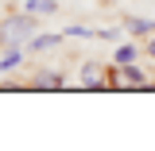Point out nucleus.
Here are the masks:
<instances>
[{
    "label": "nucleus",
    "mask_w": 155,
    "mask_h": 151,
    "mask_svg": "<svg viewBox=\"0 0 155 151\" xmlns=\"http://www.w3.org/2000/svg\"><path fill=\"white\" fill-rule=\"evenodd\" d=\"M143 85H147V77L132 62H113L109 66V89H143Z\"/></svg>",
    "instance_id": "1"
},
{
    "label": "nucleus",
    "mask_w": 155,
    "mask_h": 151,
    "mask_svg": "<svg viewBox=\"0 0 155 151\" xmlns=\"http://www.w3.org/2000/svg\"><path fill=\"white\" fill-rule=\"evenodd\" d=\"M78 85L81 89H109V70L101 62H85L81 74H78Z\"/></svg>",
    "instance_id": "2"
},
{
    "label": "nucleus",
    "mask_w": 155,
    "mask_h": 151,
    "mask_svg": "<svg viewBox=\"0 0 155 151\" xmlns=\"http://www.w3.org/2000/svg\"><path fill=\"white\" fill-rule=\"evenodd\" d=\"M31 31H35V19H31V16H16V19H8V23H4L0 43H12V47H16V39L31 35Z\"/></svg>",
    "instance_id": "3"
},
{
    "label": "nucleus",
    "mask_w": 155,
    "mask_h": 151,
    "mask_svg": "<svg viewBox=\"0 0 155 151\" xmlns=\"http://www.w3.org/2000/svg\"><path fill=\"white\" fill-rule=\"evenodd\" d=\"M124 27H128L132 35H147V31H155V19H143V16H128V19H124Z\"/></svg>",
    "instance_id": "4"
},
{
    "label": "nucleus",
    "mask_w": 155,
    "mask_h": 151,
    "mask_svg": "<svg viewBox=\"0 0 155 151\" xmlns=\"http://www.w3.org/2000/svg\"><path fill=\"white\" fill-rule=\"evenodd\" d=\"M31 85H39V89H62V85H66V77H62V74H47V70H43V74H35Z\"/></svg>",
    "instance_id": "5"
},
{
    "label": "nucleus",
    "mask_w": 155,
    "mask_h": 151,
    "mask_svg": "<svg viewBox=\"0 0 155 151\" xmlns=\"http://www.w3.org/2000/svg\"><path fill=\"white\" fill-rule=\"evenodd\" d=\"M19 62H23V51H19V47H8V54L0 58V74H8V70H16Z\"/></svg>",
    "instance_id": "6"
},
{
    "label": "nucleus",
    "mask_w": 155,
    "mask_h": 151,
    "mask_svg": "<svg viewBox=\"0 0 155 151\" xmlns=\"http://www.w3.org/2000/svg\"><path fill=\"white\" fill-rule=\"evenodd\" d=\"M23 8H27V12H31V16H43V12H47V16H51V12H58V4H54V0H27V4H23Z\"/></svg>",
    "instance_id": "7"
},
{
    "label": "nucleus",
    "mask_w": 155,
    "mask_h": 151,
    "mask_svg": "<svg viewBox=\"0 0 155 151\" xmlns=\"http://www.w3.org/2000/svg\"><path fill=\"white\" fill-rule=\"evenodd\" d=\"M58 43H62V35H35L31 39L35 51H51V47H58Z\"/></svg>",
    "instance_id": "8"
},
{
    "label": "nucleus",
    "mask_w": 155,
    "mask_h": 151,
    "mask_svg": "<svg viewBox=\"0 0 155 151\" xmlns=\"http://www.w3.org/2000/svg\"><path fill=\"white\" fill-rule=\"evenodd\" d=\"M140 58V47H120L116 51V62H136Z\"/></svg>",
    "instance_id": "9"
},
{
    "label": "nucleus",
    "mask_w": 155,
    "mask_h": 151,
    "mask_svg": "<svg viewBox=\"0 0 155 151\" xmlns=\"http://www.w3.org/2000/svg\"><path fill=\"white\" fill-rule=\"evenodd\" d=\"M147 54H151V58H155V39H147Z\"/></svg>",
    "instance_id": "10"
}]
</instances>
